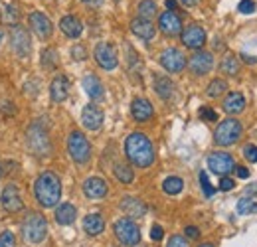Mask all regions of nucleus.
I'll use <instances>...</instances> for the list:
<instances>
[{
	"label": "nucleus",
	"mask_w": 257,
	"mask_h": 247,
	"mask_svg": "<svg viewBox=\"0 0 257 247\" xmlns=\"http://www.w3.org/2000/svg\"><path fill=\"white\" fill-rule=\"evenodd\" d=\"M83 194L89 200H101L107 196V182L103 178H87L83 182Z\"/></svg>",
	"instance_id": "19"
},
{
	"label": "nucleus",
	"mask_w": 257,
	"mask_h": 247,
	"mask_svg": "<svg viewBox=\"0 0 257 247\" xmlns=\"http://www.w3.org/2000/svg\"><path fill=\"white\" fill-rule=\"evenodd\" d=\"M75 216H77V210H75V206H71V204H62V206L56 210V221H58L60 225H69V223H73V221H75Z\"/></svg>",
	"instance_id": "26"
},
{
	"label": "nucleus",
	"mask_w": 257,
	"mask_h": 247,
	"mask_svg": "<svg viewBox=\"0 0 257 247\" xmlns=\"http://www.w3.org/2000/svg\"><path fill=\"white\" fill-rule=\"evenodd\" d=\"M83 229L89 235H99L105 229V219L99 216V214H89V216L83 219Z\"/></svg>",
	"instance_id": "27"
},
{
	"label": "nucleus",
	"mask_w": 257,
	"mask_h": 247,
	"mask_svg": "<svg viewBox=\"0 0 257 247\" xmlns=\"http://www.w3.org/2000/svg\"><path fill=\"white\" fill-rule=\"evenodd\" d=\"M28 145L32 149L34 155H48L52 151V145H50V137L46 133V129L40 123H34L28 131Z\"/></svg>",
	"instance_id": "7"
},
{
	"label": "nucleus",
	"mask_w": 257,
	"mask_h": 247,
	"mask_svg": "<svg viewBox=\"0 0 257 247\" xmlns=\"http://www.w3.org/2000/svg\"><path fill=\"white\" fill-rule=\"evenodd\" d=\"M186 235H188V237H192V239H196V237L200 235V231H198V227H194V225H188V227H186Z\"/></svg>",
	"instance_id": "46"
},
{
	"label": "nucleus",
	"mask_w": 257,
	"mask_h": 247,
	"mask_svg": "<svg viewBox=\"0 0 257 247\" xmlns=\"http://www.w3.org/2000/svg\"><path fill=\"white\" fill-rule=\"evenodd\" d=\"M257 212V204L253 198H239L237 202V214L245 216V214H253Z\"/></svg>",
	"instance_id": "33"
},
{
	"label": "nucleus",
	"mask_w": 257,
	"mask_h": 247,
	"mask_svg": "<svg viewBox=\"0 0 257 247\" xmlns=\"http://www.w3.org/2000/svg\"><path fill=\"white\" fill-rule=\"evenodd\" d=\"M243 156H245L249 162H257V147H253V145L243 147Z\"/></svg>",
	"instance_id": "41"
},
{
	"label": "nucleus",
	"mask_w": 257,
	"mask_h": 247,
	"mask_svg": "<svg viewBox=\"0 0 257 247\" xmlns=\"http://www.w3.org/2000/svg\"><path fill=\"white\" fill-rule=\"evenodd\" d=\"M67 93H69V81H67V77H65V75L54 77V81H52V85H50V95H52V99H54L56 103H62V101L67 99Z\"/></svg>",
	"instance_id": "21"
},
{
	"label": "nucleus",
	"mask_w": 257,
	"mask_h": 247,
	"mask_svg": "<svg viewBox=\"0 0 257 247\" xmlns=\"http://www.w3.org/2000/svg\"><path fill=\"white\" fill-rule=\"evenodd\" d=\"M166 247H190V245H188V241H186L184 237H180V235H172V237L168 239V245Z\"/></svg>",
	"instance_id": "42"
},
{
	"label": "nucleus",
	"mask_w": 257,
	"mask_h": 247,
	"mask_svg": "<svg viewBox=\"0 0 257 247\" xmlns=\"http://www.w3.org/2000/svg\"><path fill=\"white\" fill-rule=\"evenodd\" d=\"M28 22H30L32 30L38 34V38H50V36H52L54 26H52V22H50V18H48L46 14H42V12H32L30 18H28Z\"/></svg>",
	"instance_id": "17"
},
{
	"label": "nucleus",
	"mask_w": 257,
	"mask_h": 247,
	"mask_svg": "<svg viewBox=\"0 0 257 247\" xmlns=\"http://www.w3.org/2000/svg\"><path fill=\"white\" fill-rule=\"evenodd\" d=\"M67 151H69L71 158L77 164H85L91 158V145L85 139V135L79 133V131H73L69 135V139H67Z\"/></svg>",
	"instance_id": "4"
},
{
	"label": "nucleus",
	"mask_w": 257,
	"mask_h": 247,
	"mask_svg": "<svg viewBox=\"0 0 257 247\" xmlns=\"http://www.w3.org/2000/svg\"><path fill=\"white\" fill-rule=\"evenodd\" d=\"M0 247H16V237L12 231L0 233Z\"/></svg>",
	"instance_id": "38"
},
{
	"label": "nucleus",
	"mask_w": 257,
	"mask_h": 247,
	"mask_svg": "<svg viewBox=\"0 0 257 247\" xmlns=\"http://www.w3.org/2000/svg\"><path fill=\"white\" fill-rule=\"evenodd\" d=\"M42 65H44L46 69H54V67L58 65V52H56L54 48L44 50V54H42Z\"/></svg>",
	"instance_id": "34"
},
{
	"label": "nucleus",
	"mask_w": 257,
	"mask_h": 247,
	"mask_svg": "<svg viewBox=\"0 0 257 247\" xmlns=\"http://www.w3.org/2000/svg\"><path fill=\"white\" fill-rule=\"evenodd\" d=\"M95 62L103 67V69H115L117 67V52H115V48L111 46V44H107V42H101V44H97L95 48Z\"/></svg>",
	"instance_id": "10"
},
{
	"label": "nucleus",
	"mask_w": 257,
	"mask_h": 247,
	"mask_svg": "<svg viewBox=\"0 0 257 247\" xmlns=\"http://www.w3.org/2000/svg\"><path fill=\"white\" fill-rule=\"evenodd\" d=\"M115 2H117V0H115Z\"/></svg>",
	"instance_id": "54"
},
{
	"label": "nucleus",
	"mask_w": 257,
	"mask_h": 247,
	"mask_svg": "<svg viewBox=\"0 0 257 247\" xmlns=\"http://www.w3.org/2000/svg\"><path fill=\"white\" fill-rule=\"evenodd\" d=\"M225 89H227V83H225L224 79H214L210 85H208V97H220L222 93H225Z\"/></svg>",
	"instance_id": "35"
},
{
	"label": "nucleus",
	"mask_w": 257,
	"mask_h": 247,
	"mask_svg": "<svg viewBox=\"0 0 257 247\" xmlns=\"http://www.w3.org/2000/svg\"><path fill=\"white\" fill-rule=\"evenodd\" d=\"M162 190H164L166 194H170V196H176V194H180V192L184 190V182H182V178H178V176H168V178L164 180V184H162Z\"/></svg>",
	"instance_id": "29"
},
{
	"label": "nucleus",
	"mask_w": 257,
	"mask_h": 247,
	"mask_svg": "<svg viewBox=\"0 0 257 247\" xmlns=\"http://www.w3.org/2000/svg\"><path fill=\"white\" fill-rule=\"evenodd\" d=\"M131 115H133V119H135V121L145 123V121H149V119L155 115V109H153L151 101H147V99L139 97V99H135V101H133V105H131Z\"/></svg>",
	"instance_id": "18"
},
{
	"label": "nucleus",
	"mask_w": 257,
	"mask_h": 247,
	"mask_svg": "<svg viewBox=\"0 0 257 247\" xmlns=\"http://www.w3.org/2000/svg\"><path fill=\"white\" fill-rule=\"evenodd\" d=\"M161 63L166 71L178 73V71H182V69L186 67V58H184V54H182L180 50L168 48V50H164L161 54Z\"/></svg>",
	"instance_id": "9"
},
{
	"label": "nucleus",
	"mask_w": 257,
	"mask_h": 247,
	"mask_svg": "<svg viewBox=\"0 0 257 247\" xmlns=\"http://www.w3.org/2000/svg\"><path fill=\"white\" fill-rule=\"evenodd\" d=\"M2 38H4V36H2V32H0V42H2Z\"/></svg>",
	"instance_id": "53"
},
{
	"label": "nucleus",
	"mask_w": 257,
	"mask_h": 247,
	"mask_svg": "<svg viewBox=\"0 0 257 247\" xmlns=\"http://www.w3.org/2000/svg\"><path fill=\"white\" fill-rule=\"evenodd\" d=\"M162 235H164V231H162L161 225H153V229H151V237H153L155 241H161Z\"/></svg>",
	"instance_id": "44"
},
{
	"label": "nucleus",
	"mask_w": 257,
	"mask_h": 247,
	"mask_svg": "<svg viewBox=\"0 0 257 247\" xmlns=\"http://www.w3.org/2000/svg\"><path fill=\"white\" fill-rule=\"evenodd\" d=\"M200 117H202V121H218L216 111H212V109H208V107H202V109H200Z\"/></svg>",
	"instance_id": "40"
},
{
	"label": "nucleus",
	"mask_w": 257,
	"mask_h": 247,
	"mask_svg": "<svg viewBox=\"0 0 257 247\" xmlns=\"http://www.w3.org/2000/svg\"><path fill=\"white\" fill-rule=\"evenodd\" d=\"M18 18H20V12H18L16 4H6L2 10V22L10 24V26H18Z\"/></svg>",
	"instance_id": "30"
},
{
	"label": "nucleus",
	"mask_w": 257,
	"mask_h": 247,
	"mask_svg": "<svg viewBox=\"0 0 257 247\" xmlns=\"http://www.w3.org/2000/svg\"><path fill=\"white\" fill-rule=\"evenodd\" d=\"M182 4H186V6H194V4H198V0H180Z\"/></svg>",
	"instance_id": "50"
},
{
	"label": "nucleus",
	"mask_w": 257,
	"mask_h": 247,
	"mask_svg": "<svg viewBox=\"0 0 257 247\" xmlns=\"http://www.w3.org/2000/svg\"><path fill=\"white\" fill-rule=\"evenodd\" d=\"M71 54H73L75 60H85V50H83L81 46H75V48L71 50Z\"/></svg>",
	"instance_id": "45"
},
{
	"label": "nucleus",
	"mask_w": 257,
	"mask_h": 247,
	"mask_svg": "<svg viewBox=\"0 0 257 247\" xmlns=\"http://www.w3.org/2000/svg\"><path fill=\"white\" fill-rule=\"evenodd\" d=\"M155 89H157V93L161 95L162 99H168V97L172 95L174 85H172V81H170L168 77H164V75H157V77H155Z\"/></svg>",
	"instance_id": "28"
},
{
	"label": "nucleus",
	"mask_w": 257,
	"mask_h": 247,
	"mask_svg": "<svg viewBox=\"0 0 257 247\" xmlns=\"http://www.w3.org/2000/svg\"><path fill=\"white\" fill-rule=\"evenodd\" d=\"M34 194H36V200L44 208H54L62 196V182H60L58 174H54V172L40 174L34 184Z\"/></svg>",
	"instance_id": "2"
},
{
	"label": "nucleus",
	"mask_w": 257,
	"mask_h": 247,
	"mask_svg": "<svg viewBox=\"0 0 257 247\" xmlns=\"http://www.w3.org/2000/svg\"><path fill=\"white\" fill-rule=\"evenodd\" d=\"M220 67H222V71L227 73V75H235L239 71V62L233 56H227V58H224V62H222Z\"/></svg>",
	"instance_id": "36"
},
{
	"label": "nucleus",
	"mask_w": 257,
	"mask_h": 247,
	"mask_svg": "<svg viewBox=\"0 0 257 247\" xmlns=\"http://www.w3.org/2000/svg\"><path fill=\"white\" fill-rule=\"evenodd\" d=\"M81 2H85L87 6H93V8H97V6L103 4V0H81Z\"/></svg>",
	"instance_id": "48"
},
{
	"label": "nucleus",
	"mask_w": 257,
	"mask_h": 247,
	"mask_svg": "<svg viewBox=\"0 0 257 247\" xmlns=\"http://www.w3.org/2000/svg\"><path fill=\"white\" fill-rule=\"evenodd\" d=\"M166 8L172 12V10H176V0H166Z\"/></svg>",
	"instance_id": "49"
},
{
	"label": "nucleus",
	"mask_w": 257,
	"mask_h": 247,
	"mask_svg": "<svg viewBox=\"0 0 257 247\" xmlns=\"http://www.w3.org/2000/svg\"><path fill=\"white\" fill-rule=\"evenodd\" d=\"M245 109V97L241 93L231 91L227 93V97L224 99V111L229 113V115H237Z\"/></svg>",
	"instance_id": "22"
},
{
	"label": "nucleus",
	"mask_w": 257,
	"mask_h": 247,
	"mask_svg": "<svg viewBox=\"0 0 257 247\" xmlns=\"http://www.w3.org/2000/svg\"><path fill=\"white\" fill-rule=\"evenodd\" d=\"M233 186H235V182H233L231 178H227V176H222V180H220V186H218V188H220V190H224V192H227V190H231Z\"/></svg>",
	"instance_id": "43"
},
{
	"label": "nucleus",
	"mask_w": 257,
	"mask_h": 247,
	"mask_svg": "<svg viewBox=\"0 0 257 247\" xmlns=\"http://www.w3.org/2000/svg\"><path fill=\"white\" fill-rule=\"evenodd\" d=\"M113 231L117 235V239L123 243V245H137L141 241V231H139V225L131 219V217H123V219H117L115 225H113Z\"/></svg>",
	"instance_id": "6"
},
{
	"label": "nucleus",
	"mask_w": 257,
	"mask_h": 247,
	"mask_svg": "<svg viewBox=\"0 0 257 247\" xmlns=\"http://www.w3.org/2000/svg\"><path fill=\"white\" fill-rule=\"evenodd\" d=\"M247 194H257V184L251 186V188H247Z\"/></svg>",
	"instance_id": "51"
},
{
	"label": "nucleus",
	"mask_w": 257,
	"mask_h": 247,
	"mask_svg": "<svg viewBox=\"0 0 257 247\" xmlns=\"http://www.w3.org/2000/svg\"><path fill=\"white\" fill-rule=\"evenodd\" d=\"M60 28H62V32L67 38H79L81 32H83L79 18H75V16H64L62 22H60Z\"/></svg>",
	"instance_id": "25"
},
{
	"label": "nucleus",
	"mask_w": 257,
	"mask_h": 247,
	"mask_svg": "<svg viewBox=\"0 0 257 247\" xmlns=\"http://www.w3.org/2000/svg\"><path fill=\"white\" fill-rule=\"evenodd\" d=\"M81 85H83V89H85V93L91 97V99H103L105 97V87H103V83L97 79L95 75H85L83 77V81H81Z\"/></svg>",
	"instance_id": "23"
},
{
	"label": "nucleus",
	"mask_w": 257,
	"mask_h": 247,
	"mask_svg": "<svg viewBox=\"0 0 257 247\" xmlns=\"http://www.w3.org/2000/svg\"><path fill=\"white\" fill-rule=\"evenodd\" d=\"M200 184H202V190H204V194L210 198V196H214V192H216V188H212L210 184V180H208V174L206 172H200Z\"/></svg>",
	"instance_id": "37"
},
{
	"label": "nucleus",
	"mask_w": 257,
	"mask_h": 247,
	"mask_svg": "<svg viewBox=\"0 0 257 247\" xmlns=\"http://www.w3.org/2000/svg\"><path fill=\"white\" fill-rule=\"evenodd\" d=\"M208 168L220 176H225L227 172H231L235 168V162L227 153H212L208 156Z\"/></svg>",
	"instance_id": "11"
},
{
	"label": "nucleus",
	"mask_w": 257,
	"mask_h": 247,
	"mask_svg": "<svg viewBox=\"0 0 257 247\" xmlns=\"http://www.w3.org/2000/svg\"><path fill=\"white\" fill-rule=\"evenodd\" d=\"M159 28L162 30V34H166V36H176V34H180L182 32V20L178 18V14L176 12H164L161 14V18H159Z\"/></svg>",
	"instance_id": "16"
},
{
	"label": "nucleus",
	"mask_w": 257,
	"mask_h": 247,
	"mask_svg": "<svg viewBox=\"0 0 257 247\" xmlns=\"http://www.w3.org/2000/svg\"><path fill=\"white\" fill-rule=\"evenodd\" d=\"M131 32L135 36H139L141 40H153L155 38V24L151 20H145V18H135L131 22Z\"/></svg>",
	"instance_id": "20"
},
{
	"label": "nucleus",
	"mask_w": 257,
	"mask_h": 247,
	"mask_svg": "<svg viewBox=\"0 0 257 247\" xmlns=\"http://www.w3.org/2000/svg\"><path fill=\"white\" fill-rule=\"evenodd\" d=\"M235 172H237V176H239V178H247V176H249V170H247V168H243V166H237V168H235Z\"/></svg>",
	"instance_id": "47"
},
{
	"label": "nucleus",
	"mask_w": 257,
	"mask_h": 247,
	"mask_svg": "<svg viewBox=\"0 0 257 247\" xmlns=\"http://www.w3.org/2000/svg\"><path fill=\"white\" fill-rule=\"evenodd\" d=\"M241 123L235 121V119H225L218 125L216 133H214V141L220 145V147H229L233 143H237L241 139Z\"/></svg>",
	"instance_id": "5"
},
{
	"label": "nucleus",
	"mask_w": 257,
	"mask_h": 247,
	"mask_svg": "<svg viewBox=\"0 0 257 247\" xmlns=\"http://www.w3.org/2000/svg\"><path fill=\"white\" fill-rule=\"evenodd\" d=\"M200 247H214V245H210V243H202Z\"/></svg>",
	"instance_id": "52"
},
{
	"label": "nucleus",
	"mask_w": 257,
	"mask_h": 247,
	"mask_svg": "<svg viewBox=\"0 0 257 247\" xmlns=\"http://www.w3.org/2000/svg\"><path fill=\"white\" fill-rule=\"evenodd\" d=\"M155 14H157V4H155V0H143V2L139 4V18L151 20Z\"/></svg>",
	"instance_id": "32"
},
{
	"label": "nucleus",
	"mask_w": 257,
	"mask_h": 247,
	"mask_svg": "<svg viewBox=\"0 0 257 247\" xmlns=\"http://www.w3.org/2000/svg\"><path fill=\"white\" fill-rule=\"evenodd\" d=\"M237 10L241 14H251V12H255V2L253 0H241L239 6H237Z\"/></svg>",
	"instance_id": "39"
},
{
	"label": "nucleus",
	"mask_w": 257,
	"mask_h": 247,
	"mask_svg": "<svg viewBox=\"0 0 257 247\" xmlns=\"http://www.w3.org/2000/svg\"><path fill=\"white\" fill-rule=\"evenodd\" d=\"M125 153H127L131 164H135L139 168H147L155 162V147L149 141V137L143 133L128 135L125 141Z\"/></svg>",
	"instance_id": "1"
},
{
	"label": "nucleus",
	"mask_w": 257,
	"mask_h": 247,
	"mask_svg": "<svg viewBox=\"0 0 257 247\" xmlns=\"http://www.w3.org/2000/svg\"><path fill=\"white\" fill-rule=\"evenodd\" d=\"M10 44H12V50L18 58H28V54H30V36H28L26 28L14 26L10 32Z\"/></svg>",
	"instance_id": "8"
},
{
	"label": "nucleus",
	"mask_w": 257,
	"mask_h": 247,
	"mask_svg": "<svg viewBox=\"0 0 257 247\" xmlns=\"http://www.w3.org/2000/svg\"><path fill=\"white\" fill-rule=\"evenodd\" d=\"M103 119H105L103 111L97 105H85L83 111H81V123L89 131H99L101 125H103Z\"/></svg>",
	"instance_id": "15"
},
{
	"label": "nucleus",
	"mask_w": 257,
	"mask_h": 247,
	"mask_svg": "<svg viewBox=\"0 0 257 247\" xmlns=\"http://www.w3.org/2000/svg\"><path fill=\"white\" fill-rule=\"evenodd\" d=\"M0 200H2V208H4L6 212H10V214L20 212L22 206H24L22 196H20V192H18L16 186H6V188L2 190V194H0Z\"/></svg>",
	"instance_id": "12"
},
{
	"label": "nucleus",
	"mask_w": 257,
	"mask_h": 247,
	"mask_svg": "<svg viewBox=\"0 0 257 247\" xmlns=\"http://www.w3.org/2000/svg\"><path fill=\"white\" fill-rule=\"evenodd\" d=\"M182 44L190 50H200L206 44V32L202 30L198 24L188 26L186 30L182 32Z\"/></svg>",
	"instance_id": "14"
},
{
	"label": "nucleus",
	"mask_w": 257,
	"mask_h": 247,
	"mask_svg": "<svg viewBox=\"0 0 257 247\" xmlns=\"http://www.w3.org/2000/svg\"><path fill=\"white\" fill-rule=\"evenodd\" d=\"M22 231H24V237H26L30 243H40V241H44V237H46V233H48L46 217L42 216V214L32 212L30 216H26V219H24Z\"/></svg>",
	"instance_id": "3"
},
{
	"label": "nucleus",
	"mask_w": 257,
	"mask_h": 247,
	"mask_svg": "<svg viewBox=\"0 0 257 247\" xmlns=\"http://www.w3.org/2000/svg\"><path fill=\"white\" fill-rule=\"evenodd\" d=\"M115 176H117V180H121L123 184H131L133 182V178H135V174H133V168L127 166V164H115Z\"/></svg>",
	"instance_id": "31"
},
{
	"label": "nucleus",
	"mask_w": 257,
	"mask_h": 247,
	"mask_svg": "<svg viewBox=\"0 0 257 247\" xmlns=\"http://www.w3.org/2000/svg\"><path fill=\"white\" fill-rule=\"evenodd\" d=\"M188 67L196 75H206L214 67V58L210 52H196L188 62Z\"/></svg>",
	"instance_id": "13"
},
{
	"label": "nucleus",
	"mask_w": 257,
	"mask_h": 247,
	"mask_svg": "<svg viewBox=\"0 0 257 247\" xmlns=\"http://www.w3.org/2000/svg\"><path fill=\"white\" fill-rule=\"evenodd\" d=\"M121 208H123V212L131 217H143L147 214V206L141 202V200H137V198H123V202H121Z\"/></svg>",
	"instance_id": "24"
}]
</instances>
